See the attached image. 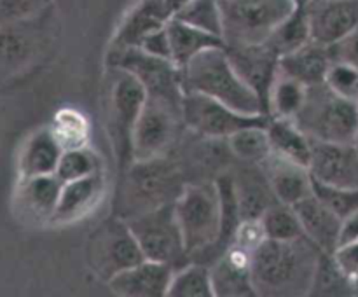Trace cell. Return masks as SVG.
Segmentation results:
<instances>
[{
	"label": "cell",
	"mask_w": 358,
	"mask_h": 297,
	"mask_svg": "<svg viewBox=\"0 0 358 297\" xmlns=\"http://www.w3.org/2000/svg\"><path fill=\"white\" fill-rule=\"evenodd\" d=\"M322 250L306 236L292 241L264 240L252 250V283L257 296H308Z\"/></svg>",
	"instance_id": "1"
},
{
	"label": "cell",
	"mask_w": 358,
	"mask_h": 297,
	"mask_svg": "<svg viewBox=\"0 0 358 297\" xmlns=\"http://www.w3.org/2000/svg\"><path fill=\"white\" fill-rule=\"evenodd\" d=\"M182 86L185 93L205 94L241 114H266L261 98L234 70L226 48L206 49L194 56L182 68Z\"/></svg>",
	"instance_id": "2"
},
{
	"label": "cell",
	"mask_w": 358,
	"mask_h": 297,
	"mask_svg": "<svg viewBox=\"0 0 358 297\" xmlns=\"http://www.w3.org/2000/svg\"><path fill=\"white\" fill-rule=\"evenodd\" d=\"M185 187L178 163L166 156L133 161L126 168L124 180L115 203V215L124 220L170 205Z\"/></svg>",
	"instance_id": "3"
},
{
	"label": "cell",
	"mask_w": 358,
	"mask_h": 297,
	"mask_svg": "<svg viewBox=\"0 0 358 297\" xmlns=\"http://www.w3.org/2000/svg\"><path fill=\"white\" fill-rule=\"evenodd\" d=\"M175 212L189 259L212 264L213 248L222 233V199L215 180L185 184Z\"/></svg>",
	"instance_id": "4"
},
{
	"label": "cell",
	"mask_w": 358,
	"mask_h": 297,
	"mask_svg": "<svg viewBox=\"0 0 358 297\" xmlns=\"http://www.w3.org/2000/svg\"><path fill=\"white\" fill-rule=\"evenodd\" d=\"M311 140L355 143L358 136V101L339 96L327 84L308 87L303 108L292 119Z\"/></svg>",
	"instance_id": "5"
},
{
	"label": "cell",
	"mask_w": 358,
	"mask_h": 297,
	"mask_svg": "<svg viewBox=\"0 0 358 297\" xmlns=\"http://www.w3.org/2000/svg\"><path fill=\"white\" fill-rule=\"evenodd\" d=\"M226 45L264 44L296 10V0H219Z\"/></svg>",
	"instance_id": "6"
},
{
	"label": "cell",
	"mask_w": 358,
	"mask_h": 297,
	"mask_svg": "<svg viewBox=\"0 0 358 297\" xmlns=\"http://www.w3.org/2000/svg\"><path fill=\"white\" fill-rule=\"evenodd\" d=\"M143 259L135 234L119 215L103 220L87 241V264L98 278L107 283Z\"/></svg>",
	"instance_id": "7"
},
{
	"label": "cell",
	"mask_w": 358,
	"mask_h": 297,
	"mask_svg": "<svg viewBox=\"0 0 358 297\" xmlns=\"http://www.w3.org/2000/svg\"><path fill=\"white\" fill-rule=\"evenodd\" d=\"M126 222L135 234L145 259L164 262L173 269H180L185 266V261H191L178 226L175 203L150 210Z\"/></svg>",
	"instance_id": "8"
},
{
	"label": "cell",
	"mask_w": 358,
	"mask_h": 297,
	"mask_svg": "<svg viewBox=\"0 0 358 297\" xmlns=\"http://www.w3.org/2000/svg\"><path fill=\"white\" fill-rule=\"evenodd\" d=\"M145 98L142 84L129 72L114 66L108 91V122L119 164L124 168L133 163V131Z\"/></svg>",
	"instance_id": "9"
},
{
	"label": "cell",
	"mask_w": 358,
	"mask_h": 297,
	"mask_svg": "<svg viewBox=\"0 0 358 297\" xmlns=\"http://www.w3.org/2000/svg\"><path fill=\"white\" fill-rule=\"evenodd\" d=\"M180 124L182 105L147 94L133 131V161L166 156Z\"/></svg>",
	"instance_id": "10"
},
{
	"label": "cell",
	"mask_w": 358,
	"mask_h": 297,
	"mask_svg": "<svg viewBox=\"0 0 358 297\" xmlns=\"http://www.w3.org/2000/svg\"><path fill=\"white\" fill-rule=\"evenodd\" d=\"M112 55L114 66L131 73L149 96L164 98L182 105L185 94L182 86V70L171 59L149 55L138 45L114 48Z\"/></svg>",
	"instance_id": "11"
},
{
	"label": "cell",
	"mask_w": 358,
	"mask_h": 297,
	"mask_svg": "<svg viewBox=\"0 0 358 297\" xmlns=\"http://www.w3.org/2000/svg\"><path fill=\"white\" fill-rule=\"evenodd\" d=\"M182 119L194 135L227 140L233 133L247 126H266L271 117L266 114H241L205 94L185 93L182 101Z\"/></svg>",
	"instance_id": "12"
},
{
	"label": "cell",
	"mask_w": 358,
	"mask_h": 297,
	"mask_svg": "<svg viewBox=\"0 0 358 297\" xmlns=\"http://www.w3.org/2000/svg\"><path fill=\"white\" fill-rule=\"evenodd\" d=\"M310 173L322 184L358 189V145L313 140Z\"/></svg>",
	"instance_id": "13"
},
{
	"label": "cell",
	"mask_w": 358,
	"mask_h": 297,
	"mask_svg": "<svg viewBox=\"0 0 358 297\" xmlns=\"http://www.w3.org/2000/svg\"><path fill=\"white\" fill-rule=\"evenodd\" d=\"M226 52L238 75L255 91L269 115V91L280 70V58L266 44L226 45ZM271 117V115H269Z\"/></svg>",
	"instance_id": "14"
},
{
	"label": "cell",
	"mask_w": 358,
	"mask_h": 297,
	"mask_svg": "<svg viewBox=\"0 0 358 297\" xmlns=\"http://www.w3.org/2000/svg\"><path fill=\"white\" fill-rule=\"evenodd\" d=\"M311 41L332 48L358 28V0H310Z\"/></svg>",
	"instance_id": "15"
},
{
	"label": "cell",
	"mask_w": 358,
	"mask_h": 297,
	"mask_svg": "<svg viewBox=\"0 0 358 297\" xmlns=\"http://www.w3.org/2000/svg\"><path fill=\"white\" fill-rule=\"evenodd\" d=\"M189 0H140L124 16L112 48L138 45L150 31L164 28Z\"/></svg>",
	"instance_id": "16"
},
{
	"label": "cell",
	"mask_w": 358,
	"mask_h": 297,
	"mask_svg": "<svg viewBox=\"0 0 358 297\" xmlns=\"http://www.w3.org/2000/svg\"><path fill=\"white\" fill-rule=\"evenodd\" d=\"M175 269L164 262L143 259L108 282L114 294L122 297H166Z\"/></svg>",
	"instance_id": "17"
},
{
	"label": "cell",
	"mask_w": 358,
	"mask_h": 297,
	"mask_svg": "<svg viewBox=\"0 0 358 297\" xmlns=\"http://www.w3.org/2000/svg\"><path fill=\"white\" fill-rule=\"evenodd\" d=\"M213 292L217 297L257 296L252 283V252L231 245L212 266Z\"/></svg>",
	"instance_id": "18"
},
{
	"label": "cell",
	"mask_w": 358,
	"mask_h": 297,
	"mask_svg": "<svg viewBox=\"0 0 358 297\" xmlns=\"http://www.w3.org/2000/svg\"><path fill=\"white\" fill-rule=\"evenodd\" d=\"M37 17L0 23V82L24 68L37 55Z\"/></svg>",
	"instance_id": "19"
},
{
	"label": "cell",
	"mask_w": 358,
	"mask_h": 297,
	"mask_svg": "<svg viewBox=\"0 0 358 297\" xmlns=\"http://www.w3.org/2000/svg\"><path fill=\"white\" fill-rule=\"evenodd\" d=\"M292 206L301 220L304 236L325 254H334L339 247L343 220L313 192Z\"/></svg>",
	"instance_id": "20"
},
{
	"label": "cell",
	"mask_w": 358,
	"mask_h": 297,
	"mask_svg": "<svg viewBox=\"0 0 358 297\" xmlns=\"http://www.w3.org/2000/svg\"><path fill=\"white\" fill-rule=\"evenodd\" d=\"M63 182L56 175L21 178L16 192V208L23 219L51 222L62 194Z\"/></svg>",
	"instance_id": "21"
},
{
	"label": "cell",
	"mask_w": 358,
	"mask_h": 297,
	"mask_svg": "<svg viewBox=\"0 0 358 297\" xmlns=\"http://www.w3.org/2000/svg\"><path fill=\"white\" fill-rule=\"evenodd\" d=\"M245 164L247 166L240 168L233 175L234 194H236L241 220H257L269 206L278 203V199L261 164Z\"/></svg>",
	"instance_id": "22"
},
{
	"label": "cell",
	"mask_w": 358,
	"mask_h": 297,
	"mask_svg": "<svg viewBox=\"0 0 358 297\" xmlns=\"http://www.w3.org/2000/svg\"><path fill=\"white\" fill-rule=\"evenodd\" d=\"M261 166L280 203L292 206L313 192L311 189L313 178H311L310 168L303 164L271 152V156L264 163H261Z\"/></svg>",
	"instance_id": "23"
},
{
	"label": "cell",
	"mask_w": 358,
	"mask_h": 297,
	"mask_svg": "<svg viewBox=\"0 0 358 297\" xmlns=\"http://www.w3.org/2000/svg\"><path fill=\"white\" fill-rule=\"evenodd\" d=\"M103 189L105 182L100 171L90 175V177L63 184L58 206H56L51 222L69 224L73 222V220L83 219L98 205L101 194H103Z\"/></svg>",
	"instance_id": "24"
},
{
	"label": "cell",
	"mask_w": 358,
	"mask_h": 297,
	"mask_svg": "<svg viewBox=\"0 0 358 297\" xmlns=\"http://www.w3.org/2000/svg\"><path fill=\"white\" fill-rule=\"evenodd\" d=\"M332 61L334 59H332L331 48L311 41L297 51L282 56L280 70L303 82L304 86L313 87L325 82Z\"/></svg>",
	"instance_id": "25"
},
{
	"label": "cell",
	"mask_w": 358,
	"mask_h": 297,
	"mask_svg": "<svg viewBox=\"0 0 358 297\" xmlns=\"http://www.w3.org/2000/svg\"><path fill=\"white\" fill-rule=\"evenodd\" d=\"M62 142L56 136L55 129H38L24 143L20 156L21 178L55 175L59 157L63 154Z\"/></svg>",
	"instance_id": "26"
},
{
	"label": "cell",
	"mask_w": 358,
	"mask_h": 297,
	"mask_svg": "<svg viewBox=\"0 0 358 297\" xmlns=\"http://www.w3.org/2000/svg\"><path fill=\"white\" fill-rule=\"evenodd\" d=\"M168 37H170V48H171V61L184 68L194 56L199 52L206 51L212 48H226V42L222 37L208 34L205 30L192 27V24L184 23V21L173 20L166 24Z\"/></svg>",
	"instance_id": "27"
},
{
	"label": "cell",
	"mask_w": 358,
	"mask_h": 297,
	"mask_svg": "<svg viewBox=\"0 0 358 297\" xmlns=\"http://www.w3.org/2000/svg\"><path fill=\"white\" fill-rule=\"evenodd\" d=\"M266 129H268L273 154H278V156L287 157L294 163L310 168L313 140L292 119L271 117Z\"/></svg>",
	"instance_id": "28"
},
{
	"label": "cell",
	"mask_w": 358,
	"mask_h": 297,
	"mask_svg": "<svg viewBox=\"0 0 358 297\" xmlns=\"http://www.w3.org/2000/svg\"><path fill=\"white\" fill-rule=\"evenodd\" d=\"M311 42L310 21H308V3H299L292 14L276 28L271 37L264 42L278 58L297 51Z\"/></svg>",
	"instance_id": "29"
},
{
	"label": "cell",
	"mask_w": 358,
	"mask_h": 297,
	"mask_svg": "<svg viewBox=\"0 0 358 297\" xmlns=\"http://www.w3.org/2000/svg\"><path fill=\"white\" fill-rule=\"evenodd\" d=\"M308 86L278 70L271 91H269V115L280 119H294L303 108Z\"/></svg>",
	"instance_id": "30"
},
{
	"label": "cell",
	"mask_w": 358,
	"mask_h": 297,
	"mask_svg": "<svg viewBox=\"0 0 358 297\" xmlns=\"http://www.w3.org/2000/svg\"><path fill=\"white\" fill-rule=\"evenodd\" d=\"M266 126H247L227 138V145L238 161L261 164L271 156L273 150Z\"/></svg>",
	"instance_id": "31"
},
{
	"label": "cell",
	"mask_w": 358,
	"mask_h": 297,
	"mask_svg": "<svg viewBox=\"0 0 358 297\" xmlns=\"http://www.w3.org/2000/svg\"><path fill=\"white\" fill-rule=\"evenodd\" d=\"M213 283L210 266L201 262L182 266L175 269L168 297H213Z\"/></svg>",
	"instance_id": "32"
},
{
	"label": "cell",
	"mask_w": 358,
	"mask_h": 297,
	"mask_svg": "<svg viewBox=\"0 0 358 297\" xmlns=\"http://www.w3.org/2000/svg\"><path fill=\"white\" fill-rule=\"evenodd\" d=\"M262 229H264L266 240L276 241H292L304 236L303 226L297 217L294 206L285 203H275L269 206L261 217Z\"/></svg>",
	"instance_id": "33"
},
{
	"label": "cell",
	"mask_w": 358,
	"mask_h": 297,
	"mask_svg": "<svg viewBox=\"0 0 358 297\" xmlns=\"http://www.w3.org/2000/svg\"><path fill=\"white\" fill-rule=\"evenodd\" d=\"M175 17L199 30L222 37V14L219 0H189Z\"/></svg>",
	"instance_id": "34"
},
{
	"label": "cell",
	"mask_w": 358,
	"mask_h": 297,
	"mask_svg": "<svg viewBox=\"0 0 358 297\" xmlns=\"http://www.w3.org/2000/svg\"><path fill=\"white\" fill-rule=\"evenodd\" d=\"M98 171H100V163H98L96 154L91 152L86 147H72V149L63 150L55 175L63 184H66V182L90 177Z\"/></svg>",
	"instance_id": "35"
},
{
	"label": "cell",
	"mask_w": 358,
	"mask_h": 297,
	"mask_svg": "<svg viewBox=\"0 0 358 297\" xmlns=\"http://www.w3.org/2000/svg\"><path fill=\"white\" fill-rule=\"evenodd\" d=\"M311 189H313V194L324 205H327L341 220H345L346 217H350L358 210V189L334 187V185L322 184L318 180H313Z\"/></svg>",
	"instance_id": "36"
},
{
	"label": "cell",
	"mask_w": 358,
	"mask_h": 297,
	"mask_svg": "<svg viewBox=\"0 0 358 297\" xmlns=\"http://www.w3.org/2000/svg\"><path fill=\"white\" fill-rule=\"evenodd\" d=\"M346 289H352L343 273L339 271L332 254L322 252L320 261H318L317 273H315L313 287H311V296H325V294H341Z\"/></svg>",
	"instance_id": "37"
},
{
	"label": "cell",
	"mask_w": 358,
	"mask_h": 297,
	"mask_svg": "<svg viewBox=\"0 0 358 297\" xmlns=\"http://www.w3.org/2000/svg\"><path fill=\"white\" fill-rule=\"evenodd\" d=\"M325 84L339 96L358 101V66L346 61H332Z\"/></svg>",
	"instance_id": "38"
},
{
	"label": "cell",
	"mask_w": 358,
	"mask_h": 297,
	"mask_svg": "<svg viewBox=\"0 0 358 297\" xmlns=\"http://www.w3.org/2000/svg\"><path fill=\"white\" fill-rule=\"evenodd\" d=\"M51 0H0V23L41 16Z\"/></svg>",
	"instance_id": "39"
},
{
	"label": "cell",
	"mask_w": 358,
	"mask_h": 297,
	"mask_svg": "<svg viewBox=\"0 0 358 297\" xmlns=\"http://www.w3.org/2000/svg\"><path fill=\"white\" fill-rule=\"evenodd\" d=\"M339 271L346 278L353 290H358V241L339 245L332 254Z\"/></svg>",
	"instance_id": "40"
},
{
	"label": "cell",
	"mask_w": 358,
	"mask_h": 297,
	"mask_svg": "<svg viewBox=\"0 0 358 297\" xmlns=\"http://www.w3.org/2000/svg\"><path fill=\"white\" fill-rule=\"evenodd\" d=\"M140 49H143L145 52L154 56H159V58L171 59V48H170V37H168L166 27L159 28V30L150 31L149 35L140 41L138 44Z\"/></svg>",
	"instance_id": "41"
},
{
	"label": "cell",
	"mask_w": 358,
	"mask_h": 297,
	"mask_svg": "<svg viewBox=\"0 0 358 297\" xmlns=\"http://www.w3.org/2000/svg\"><path fill=\"white\" fill-rule=\"evenodd\" d=\"M331 55L336 61H346L358 66V28L341 42L332 45Z\"/></svg>",
	"instance_id": "42"
},
{
	"label": "cell",
	"mask_w": 358,
	"mask_h": 297,
	"mask_svg": "<svg viewBox=\"0 0 358 297\" xmlns=\"http://www.w3.org/2000/svg\"><path fill=\"white\" fill-rule=\"evenodd\" d=\"M353 241H358V210L343 220L339 245L353 243Z\"/></svg>",
	"instance_id": "43"
},
{
	"label": "cell",
	"mask_w": 358,
	"mask_h": 297,
	"mask_svg": "<svg viewBox=\"0 0 358 297\" xmlns=\"http://www.w3.org/2000/svg\"><path fill=\"white\" fill-rule=\"evenodd\" d=\"M296 2L297 3H308V2H310V0H296Z\"/></svg>",
	"instance_id": "44"
}]
</instances>
